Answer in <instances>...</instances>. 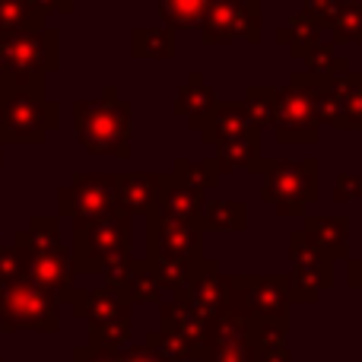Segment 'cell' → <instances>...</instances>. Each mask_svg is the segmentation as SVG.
Returning <instances> with one entry per match:
<instances>
[{"mask_svg":"<svg viewBox=\"0 0 362 362\" xmlns=\"http://www.w3.org/2000/svg\"><path fill=\"white\" fill-rule=\"evenodd\" d=\"M13 248L23 274L64 302L74 286V255L61 242V216H32L25 229L13 235Z\"/></svg>","mask_w":362,"mask_h":362,"instance_id":"cell-1","label":"cell"},{"mask_svg":"<svg viewBox=\"0 0 362 362\" xmlns=\"http://www.w3.org/2000/svg\"><path fill=\"white\" fill-rule=\"evenodd\" d=\"M131 102L121 99L118 89L105 86L102 99L74 102V127L76 140L89 156H115L131 159Z\"/></svg>","mask_w":362,"mask_h":362,"instance_id":"cell-2","label":"cell"},{"mask_svg":"<svg viewBox=\"0 0 362 362\" xmlns=\"http://www.w3.org/2000/svg\"><path fill=\"white\" fill-rule=\"evenodd\" d=\"M61 124V105L45 95L42 83H16L10 76L0 93V144L38 146Z\"/></svg>","mask_w":362,"mask_h":362,"instance_id":"cell-3","label":"cell"},{"mask_svg":"<svg viewBox=\"0 0 362 362\" xmlns=\"http://www.w3.org/2000/svg\"><path fill=\"white\" fill-rule=\"evenodd\" d=\"M0 331L57 334L61 331V299L25 274L0 280Z\"/></svg>","mask_w":362,"mask_h":362,"instance_id":"cell-4","label":"cell"},{"mask_svg":"<svg viewBox=\"0 0 362 362\" xmlns=\"http://www.w3.org/2000/svg\"><path fill=\"white\" fill-rule=\"evenodd\" d=\"M289 308H293L289 274H229L226 312L242 315L251 325H276L289 331L293 327Z\"/></svg>","mask_w":362,"mask_h":362,"instance_id":"cell-5","label":"cell"},{"mask_svg":"<svg viewBox=\"0 0 362 362\" xmlns=\"http://www.w3.org/2000/svg\"><path fill=\"white\" fill-rule=\"evenodd\" d=\"M255 175H264L261 200L274 206L276 216H305V206L318 200L321 165L315 156L289 163V159H261Z\"/></svg>","mask_w":362,"mask_h":362,"instance_id":"cell-6","label":"cell"},{"mask_svg":"<svg viewBox=\"0 0 362 362\" xmlns=\"http://www.w3.org/2000/svg\"><path fill=\"white\" fill-rule=\"evenodd\" d=\"M321 76L315 74H293L289 86L276 89V112H274V137L283 146H312L318 144L321 115H318V93Z\"/></svg>","mask_w":362,"mask_h":362,"instance_id":"cell-7","label":"cell"},{"mask_svg":"<svg viewBox=\"0 0 362 362\" xmlns=\"http://www.w3.org/2000/svg\"><path fill=\"white\" fill-rule=\"evenodd\" d=\"M134 216L124 210L112 206V210L99 213L89 219H74V274H99L102 264L118 251H131V226Z\"/></svg>","mask_w":362,"mask_h":362,"instance_id":"cell-8","label":"cell"},{"mask_svg":"<svg viewBox=\"0 0 362 362\" xmlns=\"http://www.w3.org/2000/svg\"><path fill=\"white\" fill-rule=\"evenodd\" d=\"M6 70L16 83H42L48 74H54L61 64V32L57 29H32L19 32L0 42Z\"/></svg>","mask_w":362,"mask_h":362,"instance_id":"cell-9","label":"cell"},{"mask_svg":"<svg viewBox=\"0 0 362 362\" xmlns=\"http://www.w3.org/2000/svg\"><path fill=\"white\" fill-rule=\"evenodd\" d=\"M334 283V261L312 242L305 229L289 232V296L293 305H312Z\"/></svg>","mask_w":362,"mask_h":362,"instance_id":"cell-10","label":"cell"},{"mask_svg":"<svg viewBox=\"0 0 362 362\" xmlns=\"http://www.w3.org/2000/svg\"><path fill=\"white\" fill-rule=\"evenodd\" d=\"M204 219H175L153 210L146 216V257H178V261H204Z\"/></svg>","mask_w":362,"mask_h":362,"instance_id":"cell-11","label":"cell"},{"mask_svg":"<svg viewBox=\"0 0 362 362\" xmlns=\"http://www.w3.org/2000/svg\"><path fill=\"white\" fill-rule=\"evenodd\" d=\"M206 45L261 42V0H210L204 23L197 25Z\"/></svg>","mask_w":362,"mask_h":362,"instance_id":"cell-12","label":"cell"},{"mask_svg":"<svg viewBox=\"0 0 362 362\" xmlns=\"http://www.w3.org/2000/svg\"><path fill=\"white\" fill-rule=\"evenodd\" d=\"M200 362H261V346L255 340V325L235 312H223L210 321L206 353Z\"/></svg>","mask_w":362,"mask_h":362,"instance_id":"cell-13","label":"cell"},{"mask_svg":"<svg viewBox=\"0 0 362 362\" xmlns=\"http://www.w3.org/2000/svg\"><path fill=\"white\" fill-rule=\"evenodd\" d=\"M115 181H118V172H108V175L83 172V175H76L67 187L57 191V216L74 223V219H89L112 210Z\"/></svg>","mask_w":362,"mask_h":362,"instance_id":"cell-14","label":"cell"},{"mask_svg":"<svg viewBox=\"0 0 362 362\" xmlns=\"http://www.w3.org/2000/svg\"><path fill=\"white\" fill-rule=\"evenodd\" d=\"M321 124L334 131H362V74L325 80L318 93Z\"/></svg>","mask_w":362,"mask_h":362,"instance_id":"cell-15","label":"cell"},{"mask_svg":"<svg viewBox=\"0 0 362 362\" xmlns=\"http://www.w3.org/2000/svg\"><path fill=\"white\" fill-rule=\"evenodd\" d=\"M181 296H185L197 312H204L210 321L219 318V315L226 312V305H229V274H223L216 261L204 257V264H200V270L194 274L191 286Z\"/></svg>","mask_w":362,"mask_h":362,"instance_id":"cell-16","label":"cell"},{"mask_svg":"<svg viewBox=\"0 0 362 362\" xmlns=\"http://www.w3.org/2000/svg\"><path fill=\"white\" fill-rule=\"evenodd\" d=\"M163 175L156 172H118L115 181V206L127 216H150L159 206Z\"/></svg>","mask_w":362,"mask_h":362,"instance_id":"cell-17","label":"cell"},{"mask_svg":"<svg viewBox=\"0 0 362 362\" xmlns=\"http://www.w3.org/2000/svg\"><path fill=\"white\" fill-rule=\"evenodd\" d=\"M159 331H169L185 337L197 350L206 353V337H210V318L191 305L185 296H175L169 302H159Z\"/></svg>","mask_w":362,"mask_h":362,"instance_id":"cell-18","label":"cell"},{"mask_svg":"<svg viewBox=\"0 0 362 362\" xmlns=\"http://www.w3.org/2000/svg\"><path fill=\"white\" fill-rule=\"evenodd\" d=\"M255 127H261V124L251 118L245 102H216V108L200 124V140L206 146H219L232 137H242V134L255 131Z\"/></svg>","mask_w":362,"mask_h":362,"instance_id":"cell-19","label":"cell"},{"mask_svg":"<svg viewBox=\"0 0 362 362\" xmlns=\"http://www.w3.org/2000/svg\"><path fill=\"white\" fill-rule=\"evenodd\" d=\"M204 206H206V191L187 185L175 172H165L163 191H159V206H156L159 213L175 219H204Z\"/></svg>","mask_w":362,"mask_h":362,"instance_id":"cell-20","label":"cell"},{"mask_svg":"<svg viewBox=\"0 0 362 362\" xmlns=\"http://www.w3.org/2000/svg\"><path fill=\"white\" fill-rule=\"evenodd\" d=\"M216 93H213V86L204 80V74L200 70H194L191 76H187V83L178 89L175 95V105H172V112L181 115V118H187V127L191 131H200V124L206 121V115L216 108Z\"/></svg>","mask_w":362,"mask_h":362,"instance_id":"cell-21","label":"cell"},{"mask_svg":"<svg viewBox=\"0 0 362 362\" xmlns=\"http://www.w3.org/2000/svg\"><path fill=\"white\" fill-rule=\"evenodd\" d=\"M302 229L334 264L350 257V219L346 216H305Z\"/></svg>","mask_w":362,"mask_h":362,"instance_id":"cell-22","label":"cell"},{"mask_svg":"<svg viewBox=\"0 0 362 362\" xmlns=\"http://www.w3.org/2000/svg\"><path fill=\"white\" fill-rule=\"evenodd\" d=\"M216 150V163L219 172L229 175V172H255V165L261 163V127L242 134V137H232L226 144L213 146Z\"/></svg>","mask_w":362,"mask_h":362,"instance_id":"cell-23","label":"cell"},{"mask_svg":"<svg viewBox=\"0 0 362 362\" xmlns=\"http://www.w3.org/2000/svg\"><path fill=\"white\" fill-rule=\"evenodd\" d=\"M325 29L321 25H315L312 19L305 16V13H299V16H293L286 25H280V29L274 32V38L280 45H286L289 48V54L293 57H299V61H305L308 54H312L315 48H318L321 42H325Z\"/></svg>","mask_w":362,"mask_h":362,"instance_id":"cell-24","label":"cell"},{"mask_svg":"<svg viewBox=\"0 0 362 362\" xmlns=\"http://www.w3.org/2000/svg\"><path fill=\"white\" fill-rule=\"evenodd\" d=\"M131 57L146 61V57H175V29L169 25H140L131 32Z\"/></svg>","mask_w":362,"mask_h":362,"instance_id":"cell-25","label":"cell"},{"mask_svg":"<svg viewBox=\"0 0 362 362\" xmlns=\"http://www.w3.org/2000/svg\"><path fill=\"white\" fill-rule=\"evenodd\" d=\"M204 229L206 232H245L248 229V204L245 200H206Z\"/></svg>","mask_w":362,"mask_h":362,"instance_id":"cell-26","label":"cell"},{"mask_svg":"<svg viewBox=\"0 0 362 362\" xmlns=\"http://www.w3.org/2000/svg\"><path fill=\"white\" fill-rule=\"evenodd\" d=\"M42 25H48V16H42L29 0H0V42Z\"/></svg>","mask_w":362,"mask_h":362,"instance_id":"cell-27","label":"cell"},{"mask_svg":"<svg viewBox=\"0 0 362 362\" xmlns=\"http://www.w3.org/2000/svg\"><path fill=\"white\" fill-rule=\"evenodd\" d=\"M124 296L131 302H163V283H159L156 270L146 257H137L134 261V270H131V280L124 283Z\"/></svg>","mask_w":362,"mask_h":362,"instance_id":"cell-28","label":"cell"},{"mask_svg":"<svg viewBox=\"0 0 362 362\" xmlns=\"http://www.w3.org/2000/svg\"><path fill=\"white\" fill-rule=\"evenodd\" d=\"M150 261V257H146ZM153 270H156L159 283H163V289H172L175 296H181L187 286H191L194 274L200 270V264L204 261H178V257H156V261H150Z\"/></svg>","mask_w":362,"mask_h":362,"instance_id":"cell-29","label":"cell"},{"mask_svg":"<svg viewBox=\"0 0 362 362\" xmlns=\"http://www.w3.org/2000/svg\"><path fill=\"white\" fill-rule=\"evenodd\" d=\"M206 6L210 0H159V13L169 29H197L204 23Z\"/></svg>","mask_w":362,"mask_h":362,"instance_id":"cell-30","label":"cell"},{"mask_svg":"<svg viewBox=\"0 0 362 362\" xmlns=\"http://www.w3.org/2000/svg\"><path fill=\"white\" fill-rule=\"evenodd\" d=\"M144 344H150L156 353H163L169 362H200L204 359V350H197L194 344H187L185 337L178 334H169V331H150L144 337Z\"/></svg>","mask_w":362,"mask_h":362,"instance_id":"cell-31","label":"cell"},{"mask_svg":"<svg viewBox=\"0 0 362 362\" xmlns=\"http://www.w3.org/2000/svg\"><path fill=\"white\" fill-rule=\"evenodd\" d=\"M172 172H175L178 178H185L187 185H194V187H200V191H210V187H216L219 185V163H216V156H210V159H200V163H194V159H175V165H172Z\"/></svg>","mask_w":362,"mask_h":362,"instance_id":"cell-32","label":"cell"},{"mask_svg":"<svg viewBox=\"0 0 362 362\" xmlns=\"http://www.w3.org/2000/svg\"><path fill=\"white\" fill-rule=\"evenodd\" d=\"M305 64H308V74L321 76V80H337V76L350 74V61L340 57L331 42H321L318 48L305 57Z\"/></svg>","mask_w":362,"mask_h":362,"instance_id":"cell-33","label":"cell"},{"mask_svg":"<svg viewBox=\"0 0 362 362\" xmlns=\"http://www.w3.org/2000/svg\"><path fill=\"white\" fill-rule=\"evenodd\" d=\"M127 340H131V318H118V321H102V325H89V344L124 350Z\"/></svg>","mask_w":362,"mask_h":362,"instance_id":"cell-34","label":"cell"},{"mask_svg":"<svg viewBox=\"0 0 362 362\" xmlns=\"http://www.w3.org/2000/svg\"><path fill=\"white\" fill-rule=\"evenodd\" d=\"M334 42H359L362 45V4H344L331 25Z\"/></svg>","mask_w":362,"mask_h":362,"instance_id":"cell-35","label":"cell"},{"mask_svg":"<svg viewBox=\"0 0 362 362\" xmlns=\"http://www.w3.org/2000/svg\"><path fill=\"white\" fill-rule=\"evenodd\" d=\"M245 105H248L251 118L257 121V124H274V112H276V89L270 86H251L248 93H245Z\"/></svg>","mask_w":362,"mask_h":362,"instance_id":"cell-36","label":"cell"},{"mask_svg":"<svg viewBox=\"0 0 362 362\" xmlns=\"http://www.w3.org/2000/svg\"><path fill=\"white\" fill-rule=\"evenodd\" d=\"M134 261H137V257H134L131 251H118V255H112L105 264H102V270H99L102 283H108V286H115V289H121V293H124V283L131 280Z\"/></svg>","mask_w":362,"mask_h":362,"instance_id":"cell-37","label":"cell"},{"mask_svg":"<svg viewBox=\"0 0 362 362\" xmlns=\"http://www.w3.org/2000/svg\"><path fill=\"white\" fill-rule=\"evenodd\" d=\"M340 6H344V0H305V6H302V13H305L308 19H312L315 25H321V29H331L334 19H337Z\"/></svg>","mask_w":362,"mask_h":362,"instance_id":"cell-38","label":"cell"},{"mask_svg":"<svg viewBox=\"0 0 362 362\" xmlns=\"http://www.w3.org/2000/svg\"><path fill=\"white\" fill-rule=\"evenodd\" d=\"M74 362H124V350L86 344V346H76L74 350Z\"/></svg>","mask_w":362,"mask_h":362,"instance_id":"cell-39","label":"cell"},{"mask_svg":"<svg viewBox=\"0 0 362 362\" xmlns=\"http://www.w3.org/2000/svg\"><path fill=\"white\" fill-rule=\"evenodd\" d=\"M359 197H362V178L356 172H340L337 181H334V200L337 204H353Z\"/></svg>","mask_w":362,"mask_h":362,"instance_id":"cell-40","label":"cell"},{"mask_svg":"<svg viewBox=\"0 0 362 362\" xmlns=\"http://www.w3.org/2000/svg\"><path fill=\"white\" fill-rule=\"evenodd\" d=\"M23 274V264H19V255L13 245H4L0 248V280H10V276Z\"/></svg>","mask_w":362,"mask_h":362,"instance_id":"cell-41","label":"cell"},{"mask_svg":"<svg viewBox=\"0 0 362 362\" xmlns=\"http://www.w3.org/2000/svg\"><path fill=\"white\" fill-rule=\"evenodd\" d=\"M124 362H169V359L153 350L150 344H134V346H124Z\"/></svg>","mask_w":362,"mask_h":362,"instance_id":"cell-42","label":"cell"},{"mask_svg":"<svg viewBox=\"0 0 362 362\" xmlns=\"http://www.w3.org/2000/svg\"><path fill=\"white\" fill-rule=\"evenodd\" d=\"M32 6H35L42 16H51V13H61V16H67V13H74V0H29Z\"/></svg>","mask_w":362,"mask_h":362,"instance_id":"cell-43","label":"cell"},{"mask_svg":"<svg viewBox=\"0 0 362 362\" xmlns=\"http://www.w3.org/2000/svg\"><path fill=\"white\" fill-rule=\"evenodd\" d=\"M346 283L362 296V257H346Z\"/></svg>","mask_w":362,"mask_h":362,"instance_id":"cell-44","label":"cell"},{"mask_svg":"<svg viewBox=\"0 0 362 362\" xmlns=\"http://www.w3.org/2000/svg\"><path fill=\"white\" fill-rule=\"evenodd\" d=\"M261 362H299L289 356V346L280 344V346H267V350H261Z\"/></svg>","mask_w":362,"mask_h":362,"instance_id":"cell-45","label":"cell"},{"mask_svg":"<svg viewBox=\"0 0 362 362\" xmlns=\"http://www.w3.org/2000/svg\"><path fill=\"white\" fill-rule=\"evenodd\" d=\"M6 80H10V76H0V93H4V86H6Z\"/></svg>","mask_w":362,"mask_h":362,"instance_id":"cell-46","label":"cell"},{"mask_svg":"<svg viewBox=\"0 0 362 362\" xmlns=\"http://www.w3.org/2000/svg\"><path fill=\"white\" fill-rule=\"evenodd\" d=\"M0 165H4V144H0Z\"/></svg>","mask_w":362,"mask_h":362,"instance_id":"cell-47","label":"cell"},{"mask_svg":"<svg viewBox=\"0 0 362 362\" xmlns=\"http://www.w3.org/2000/svg\"><path fill=\"white\" fill-rule=\"evenodd\" d=\"M344 4H362V0H344Z\"/></svg>","mask_w":362,"mask_h":362,"instance_id":"cell-48","label":"cell"},{"mask_svg":"<svg viewBox=\"0 0 362 362\" xmlns=\"http://www.w3.org/2000/svg\"><path fill=\"white\" fill-rule=\"evenodd\" d=\"M0 362H10V359H4V350H0Z\"/></svg>","mask_w":362,"mask_h":362,"instance_id":"cell-49","label":"cell"},{"mask_svg":"<svg viewBox=\"0 0 362 362\" xmlns=\"http://www.w3.org/2000/svg\"><path fill=\"white\" fill-rule=\"evenodd\" d=\"M0 248H4V242H0Z\"/></svg>","mask_w":362,"mask_h":362,"instance_id":"cell-50","label":"cell"}]
</instances>
